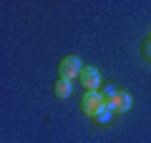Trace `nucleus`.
Masks as SVG:
<instances>
[{
  "mask_svg": "<svg viewBox=\"0 0 151 143\" xmlns=\"http://www.w3.org/2000/svg\"><path fill=\"white\" fill-rule=\"evenodd\" d=\"M81 70H83V65H81V60L76 58V55H65L58 63V75L60 78H68V80L81 78Z\"/></svg>",
  "mask_w": 151,
  "mask_h": 143,
  "instance_id": "f257e3e1",
  "label": "nucleus"
},
{
  "mask_svg": "<svg viewBox=\"0 0 151 143\" xmlns=\"http://www.w3.org/2000/svg\"><path fill=\"white\" fill-rule=\"evenodd\" d=\"M103 106H106V101H103V95L98 93V90H88V93L81 98V111L86 113V116H91V118L96 116Z\"/></svg>",
  "mask_w": 151,
  "mask_h": 143,
  "instance_id": "f03ea898",
  "label": "nucleus"
},
{
  "mask_svg": "<svg viewBox=\"0 0 151 143\" xmlns=\"http://www.w3.org/2000/svg\"><path fill=\"white\" fill-rule=\"evenodd\" d=\"M106 106L111 108L113 113H126V111L131 108V95L124 93V90H116V93H113L111 98L106 101Z\"/></svg>",
  "mask_w": 151,
  "mask_h": 143,
  "instance_id": "7ed1b4c3",
  "label": "nucleus"
},
{
  "mask_svg": "<svg viewBox=\"0 0 151 143\" xmlns=\"http://www.w3.org/2000/svg\"><path fill=\"white\" fill-rule=\"evenodd\" d=\"M81 83H83V90H96L98 83H101V75H98V70L93 68V65H86V68L81 70Z\"/></svg>",
  "mask_w": 151,
  "mask_h": 143,
  "instance_id": "20e7f679",
  "label": "nucleus"
},
{
  "mask_svg": "<svg viewBox=\"0 0 151 143\" xmlns=\"http://www.w3.org/2000/svg\"><path fill=\"white\" fill-rule=\"evenodd\" d=\"M53 90H55L58 98H68V95H70V80L68 78H58L55 85H53Z\"/></svg>",
  "mask_w": 151,
  "mask_h": 143,
  "instance_id": "39448f33",
  "label": "nucleus"
},
{
  "mask_svg": "<svg viewBox=\"0 0 151 143\" xmlns=\"http://www.w3.org/2000/svg\"><path fill=\"white\" fill-rule=\"evenodd\" d=\"M111 118H113V111H111V108H108V106H103L101 111H98L96 116H93V121H96V123H108V121H111Z\"/></svg>",
  "mask_w": 151,
  "mask_h": 143,
  "instance_id": "423d86ee",
  "label": "nucleus"
},
{
  "mask_svg": "<svg viewBox=\"0 0 151 143\" xmlns=\"http://www.w3.org/2000/svg\"><path fill=\"white\" fill-rule=\"evenodd\" d=\"M113 93H116V88H113V85H106V88H103V93H101V95H103V101H108Z\"/></svg>",
  "mask_w": 151,
  "mask_h": 143,
  "instance_id": "0eeeda50",
  "label": "nucleus"
},
{
  "mask_svg": "<svg viewBox=\"0 0 151 143\" xmlns=\"http://www.w3.org/2000/svg\"><path fill=\"white\" fill-rule=\"evenodd\" d=\"M144 53H146V58H151V38L144 43Z\"/></svg>",
  "mask_w": 151,
  "mask_h": 143,
  "instance_id": "6e6552de",
  "label": "nucleus"
}]
</instances>
